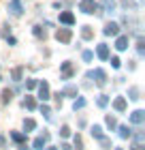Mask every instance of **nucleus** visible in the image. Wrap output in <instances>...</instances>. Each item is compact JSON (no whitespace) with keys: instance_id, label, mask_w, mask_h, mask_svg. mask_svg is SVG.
Listing matches in <instances>:
<instances>
[{"instance_id":"obj_41","label":"nucleus","mask_w":145,"mask_h":150,"mask_svg":"<svg viewBox=\"0 0 145 150\" xmlns=\"http://www.w3.org/2000/svg\"><path fill=\"white\" fill-rule=\"evenodd\" d=\"M19 150H30V148H26V146H19Z\"/></svg>"},{"instance_id":"obj_36","label":"nucleus","mask_w":145,"mask_h":150,"mask_svg":"<svg viewBox=\"0 0 145 150\" xmlns=\"http://www.w3.org/2000/svg\"><path fill=\"white\" fill-rule=\"evenodd\" d=\"M6 43L13 47V45H17V39H15V37H6Z\"/></svg>"},{"instance_id":"obj_33","label":"nucleus","mask_w":145,"mask_h":150,"mask_svg":"<svg viewBox=\"0 0 145 150\" xmlns=\"http://www.w3.org/2000/svg\"><path fill=\"white\" fill-rule=\"evenodd\" d=\"M75 148H77V150H83V144H81V137H75Z\"/></svg>"},{"instance_id":"obj_27","label":"nucleus","mask_w":145,"mask_h":150,"mask_svg":"<svg viewBox=\"0 0 145 150\" xmlns=\"http://www.w3.org/2000/svg\"><path fill=\"white\" fill-rule=\"evenodd\" d=\"M81 37H83V39H92V30H90V26H83V28H81Z\"/></svg>"},{"instance_id":"obj_44","label":"nucleus","mask_w":145,"mask_h":150,"mask_svg":"<svg viewBox=\"0 0 145 150\" xmlns=\"http://www.w3.org/2000/svg\"><path fill=\"white\" fill-rule=\"evenodd\" d=\"M115 150H122V148H115Z\"/></svg>"},{"instance_id":"obj_31","label":"nucleus","mask_w":145,"mask_h":150,"mask_svg":"<svg viewBox=\"0 0 145 150\" xmlns=\"http://www.w3.org/2000/svg\"><path fill=\"white\" fill-rule=\"evenodd\" d=\"M60 135H62V137H68V135H71V129H68V127H62V129H60Z\"/></svg>"},{"instance_id":"obj_38","label":"nucleus","mask_w":145,"mask_h":150,"mask_svg":"<svg viewBox=\"0 0 145 150\" xmlns=\"http://www.w3.org/2000/svg\"><path fill=\"white\" fill-rule=\"evenodd\" d=\"M122 6H124V9H128V6H132V2H130V0H122Z\"/></svg>"},{"instance_id":"obj_43","label":"nucleus","mask_w":145,"mask_h":150,"mask_svg":"<svg viewBox=\"0 0 145 150\" xmlns=\"http://www.w3.org/2000/svg\"><path fill=\"white\" fill-rule=\"evenodd\" d=\"M47 150H58V148H47Z\"/></svg>"},{"instance_id":"obj_32","label":"nucleus","mask_w":145,"mask_h":150,"mask_svg":"<svg viewBox=\"0 0 145 150\" xmlns=\"http://www.w3.org/2000/svg\"><path fill=\"white\" fill-rule=\"evenodd\" d=\"M111 67H113V69H120V67H122L120 58H111Z\"/></svg>"},{"instance_id":"obj_16","label":"nucleus","mask_w":145,"mask_h":150,"mask_svg":"<svg viewBox=\"0 0 145 150\" xmlns=\"http://www.w3.org/2000/svg\"><path fill=\"white\" fill-rule=\"evenodd\" d=\"M117 131H120V137H124V139H126V137H132V131H130L126 125H122L120 129H117Z\"/></svg>"},{"instance_id":"obj_25","label":"nucleus","mask_w":145,"mask_h":150,"mask_svg":"<svg viewBox=\"0 0 145 150\" xmlns=\"http://www.w3.org/2000/svg\"><path fill=\"white\" fill-rule=\"evenodd\" d=\"M11 139L19 144V142H24V139H26V135H24V133H17V131H13V133H11Z\"/></svg>"},{"instance_id":"obj_1","label":"nucleus","mask_w":145,"mask_h":150,"mask_svg":"<svg viewBox=\"0 0 145 150\" xmlns=\"http://www.w3.org/2000/svg\"><path fill=\"white\" fill-rule=\"evenodd\" d=\"M79 11L85 13V15H94L96 2H94V0H81V2H79Z\"/></svg>"},{"instance_id":"obj_12","label":"nucleus","mask_w":145,"mask_h":150,"mask_svg":"<svg viewBox=\"0 0 145 150\" xmlns=\"http://www.w3.org/2000/svg\"><path fill=\"white\" fill-rule=\"evenodd\" d=\"M113 107H115L117 112H124V110H126V99H124V97H117V99L113 101Z\"/></svg>"},{"instance_id":"obj_2","label":"nucleus","mask_w":145,"mask_h":150,"mask_svg":"<svg viewBox=\"0 0 145 150\" xmlns=\"http://www.w3.org/2000/svg\"><path fill=\"white\" fill-rule=\"evenodd\" d=\"M88 75H90V77H96V86H98V88L107 86V73L102 71V69H96V71L88 73Z\"/></svg>"},{"instance_id":"obj_20","label":"nucleus","mask_w":145,"mask_h":150,"mask_svg":"<svg viewBox=\"0 0 145 150\" xmlns=\"http://www.w3.org/2000/svg\"><path fill=\"white\" fill-rule=\"evenodd\" d=\"M96 105H98V107H107L109 105V97H107V94H100V97L96 99Z\"/></svg>"},{"instance_id":"obj_3","label":"nucleus","mask_w":145,"mask_h":150,"mask_svg":"<svg viewBox=\"0 0 145 150\" xmlns=\"http://www.w3.org/2000/svg\"><path fill=\"white\" fill-rule=\"evenodd\" d=\"M9 13H11V15H15V17L24 15V6L19 4V0H11V4H9Z\"/></svg>"},{"instance_id":"obj_5","label":"nucleus","mask_w":145,"mask_h":150,"mask_svg":"<svg viewBox=\"0 0 145 150\" xmlns=\"http://www.w3.org/2000/svg\"><path fill=\"white\" fill-rule=\"evenodd\" d=\"M105 35H107V37H117V35H120V24L109 22V24L105 26Z\"/></svg>"},{"instance_id":"obj_6","label":"nucleus","mask_w":145,"mask_h":150,"mask_svg":"<svg viewBox=\"0 0 145 150\" xmlns=\"http://www.w3.org/2000/svg\"><path fill=\"white\" fill-rule=\"evenodd\" d=\"M71 37H73V32L68 30V28H62V30L56 32V39L60 41V43H68V41H71Z\"/></svg>"},{"instance_id":"obj_13","label":"nucleus","mask_w":145,"mask_h":150,"mask_svg":"<svg viewBox=\"0 0 145 150\" xmlns=\"http://www.w3.org/2000/svg\"><path fill=\"white\" fill-rule=\"evenodd\" d=\"M139 94H141V90H139V88H137V86L128 88V99H130V101H139V99H141Z\"/></svg>"},{"instance_id":"obj_26","label":"nucleus","mask_w":145,"mask_h":150,"mask_svg":"<svg viewBox=\"0 0 145 150\" xmlns=\"http://www.w3.org/2000/svg\"><path fill=\"white\" fill-rule=\"evenodd\" d=\"M11 99H13V92H11V90H4V92H2V103H4V105L11 103Z\"/></svg>"},{"instance_id":"obj_28","label":"nucleus","mask_w":145,"mask_h":150,"mask_svg":"<svg viewBox=\"0 0 145 150\" xmlns=\"http://www.w3.org/2000/svg\"><path fill=\"white\" fill-rule=\"evenodd\" d=\"M36 84H39L36 79H28V81H26V88H28V90H34V88H36Z\"/></svg>"},{"instance_id":"obj_11","label":"nucleus","mask_w":145,"mask_h":150,"mask_svg":"<svg viewBox=\"0 0 145 150\" xmlns=\"http://www.w3.org/2000/svg\"><path fill=\"white\" fill-rule=\"evenodd\" d=\"M90 135H92V137H96V139H102V137H105L102 127H100V125H94L92 129H90Z\"/></svg>"},{"instance_id":"obj_30","label":"nucleus","mask_w":145,"mask_h":150,"mask_svg":"<svg viewBox=\"0 0 145 150\" xmlns=\"http://www.w3.org/2000/svg\"><path fill=\"white\" fill-rule=\"evenodd\" d=\"M9 35H11V26H9V24H4V26H2V37L6 39Z\"/></svg>"},{"instance_id":"obj_9","label":"nucleus","mask_w":145,"mask_h":150,"mask_svg":"<svg viewBox=\"0 0 145 150\" xmlns=\"http://www.w3.org/2000/svg\"><path fill=\"white\" fill-rule=\"evenodd\" d=\"M60 22L66 24V26H73L75 24V15H73L71 11H64V13H60Z\"/></svg>"},{"instance_id":"obj_8","label":"nucleus","mask_w":145,"mask_h":150,"mask_svg":"<svg viewBox=\"0 0 145 150\" xmlns=\"http://www.w3.org/2000/svg\"><path fill=\"white\" fill-rule=\"evenodd\" d=\"M36 86H39V99L47 101V99H49V84L43 81V84H36Z\"/></svg>"},{"instance_id":"obj_4","label":"nucleus","mask_w":145,"mask_h":150,"mask_svg":"<svg viewBox=\"0 0 145 150\" xmlns=\"http://www.w3.org/2000/svg\"><path fill=\"white\" fill-rule=\"evenodd\" d=\"M115 50H117V52H126V50H128V37H126V35H117Z\"/></svg>"},{"instance_id":"obj_18","label":"nucleus","mask_w":145,"mask_h":150,"mask_svg":"<svg viewBox=\"0 0 145 150\" xmlns=\"http://www.w3.org/2000/svg\"><path fill=\"white\" fill-rule=\"evenodd\" d=\"M43 148H45V139L43 137H36L32 142V150H43Z\"/></svg>"},{"instance_id":"obj_14","label":"nucleus","mask_w":145,"mask_h":150,"mask_svg":"<svg viewBox=\"0 0 145 150\" xmlns=\"http://www.w3.org/2000/svg\"><path fill=\"white\" fill-rule=\"evenodd\" d=\"M22 73H24V67H15V69L11 71V77H13V81H19V79H22Z\"/></svg>"},{"instance_id":"obj_7","label":"nucleus","mask_w":145,"mask_h":150,"mask_svg":"<svg viewBox=\"0 0 145 150\" xmlns=\"http://www.w3.org/2000/svg\"><path fill=\"white\" fill-rule=\"evenodd\" d=\"M143 120H145V112L143 110H137V112L130 114V122H132V125H143Z\"/></svg>"},{"instance_id":"obj_42","label":"nucleus","mask_w":145,"mask_h":150,"mask_svg":"<svg viewBox=\"0 0 145 150\" xmlns=\"http://www.w3.org/2000/svg\"><path fill=\"white\" fill-rule=\"evenodd\" d=\"M132 150H141V146H132Z\"/></svg>"},{"instance_id":"obj_34","label":"nucleus","mask_w":145,"mask_h":150,"mask_svg":"<svg viewBox=\"0 0 145 150\" xmlns=\"http://www.w3.org/2000/svg\"><path fill=\"white\" fill-rule=\"evenodd\" d=\"M134 139H137V142H143V139H145L143 131H137V133H134Z\"/></svg>"},{"instance_id":"obj_17","label":"nucleus","mask_w":145,"mask_h":150,"mask_svg":"<svg viewBox=\"0 0 145 150\" xmlns=\"http://www.w3.org/2000/svg\"><path fill=\"white\" fill-rule=\"evenodd\" d=\"M105 125L111 129V131H113V129H117V120H115V116H107V118H105Z\"/></svg>"},{"instance_id":"obj_40","label":"nucleus","mask_w":145,"mask_h":150,"mask_svg":"<svg viewBox=\"0 0 145 150\" xmlns=\"http://www.w3.org/2000/svg\"><path fill=\"white\" fill-rule=\"evenodd\" d=\"M0 146H4V137H2V135H0Z\"/></svg>"},{"instance_id":"obj_29","label":"nucleus","mask_w":145,"mask_h":150,"mask_svg":"<svg viewBox=\"0 0 145 150\" xmlns=\"http://www.w3.org/2000/svg\"><path fill=\"white\" fill-rule=\"evenodd\" d=\"M62 94H77V88H75V86H66Z\"/></svg>"},{"instance_id":"obj_15","label":"nucleus","mask_w":145,"mask_h":150,"mask_svg":"<svg viewBox=\"0 0 145 150\" xmlns=\"http://www.w3.org/2000/svg\"><path fill=\"white\" fill-rule=\"evenodd\" d=\"M34 129H36V122H34L32 118H26L24 120V131L28 133V131H34Z\"/></svg>"},{"instance_id":"obj_24","label":"nucleus","mask_w":145,"mask_h":150,"mask_svg":"<svg viewBox=\"0 0 145 150\" xmlns=\"http://www.w3.org/2000/svg\"><path fill=\"white\" fill-rule=\"evenodd\" d=\"M81 58H83V62H92V58H94V52H92V50H85L83 54H81Z\"/></svg>"},{"instance_id":"obj_37","label":"nucleus","mask_w":145,"mask_h":150,"mask_svg":"<svg viewBox=\"0 0 145 150\" xmlns=\"http://www.w3.org/2000/svg\"><path fill=\"white\" fill-rule=\"evenodd\" d=\"M100 144L105 146V148H113V146H111V142H109L107 137H102V139H100Z\"/></svg>"},{"instance_id":"obj_22","label":"nucleus","mask_w":145,"mask_h":150,"mask_svg":"<svg viewBox=\"0 0 145 150\" xmlns=\"http://www.w3.org/2000/svg\"><path fill=\"white\" fill-rule=\"evenodd\" d=\"M83 107H85V99H83V97H79V99L73 103V110H75V112H77V110H83Z\"/></svg>"},{"instance_id":"obj_19","label":"nucleus","mask_w":145,"mask_h":150,"mask_svg":"<svg viewBox=\"0 0 145 150\" xmlns=\"http://www.w3.org/2000/svg\"><path fill=\"white\" fill-rule=\"evenodd\" d=\"M102 4H105V11L107 13H113L115 11V0H102Z\"/></svg>"},{"instance_id":"obj_35","label":"nucleus","mask_w":145,"mask_h":150,"mask_svg":"<svg viewBox=\"0 0 145 150\" xmlns=\"http://www.w3.org/2000/svg\"><path fill=\"white\" fill-rule=\"evenodd\" d=\"M41 112H43V116H47V118H49V114H51V110H49L47 105H43V107H41Z\"/></svg>"},{"instance_id":"obj_39","label":"nucleus","mask_w":145,"mask_h":150,"mask_svg":"<svg viewBox=\"0 0 145 150\" xmlns=\"http://www.w3.org/2000/svg\"><path fill=\"white\" fill-rule=\"evenodd\" d=\"M62 150H71V146H68V144H62Z\"/></svg>"},{"instance_id":"obj_21","label":"nucleus","mask_w":145,"mask_h":150,"mask_svg":"<svg viewBox=\"0 0 145 150\" xmlns=\"http://www.w3.org/2000/svg\"><path fill=\"white\" fill-rule=\"evenodd\" d=\"M22 105H24V107H28V110H34V107H36V103H34V99H32V97H26V99L22 101Z\"/></svg>"},{"instance_id":"obj_10","label":"nucleus","mask_w":145,"mask_h":150,"mask_svg":"<svg viewBox=\"0 0 145 150\" xmlns=\"http://www.w3.org/2000/svg\"><path fill=\"white\" fill-rule=\"evenodd\" d=\"M96 56L102 58V60H107L109 58V45L107 43H100L98 47H96Z\"/></svg>"},{"instance_id":"obj_23","label":"nucleus","mask_w":145,"mask_h":150,"mask_svg":"<svg viewBox=\"0 0 145 150\" xmlns=\"http://www.w3.org/2000/svg\"><path fill=\"white\" fill-rule=\"evenodd\" d=\"M34 37L36 39H45V30H43V26H34Z\"/></svg>"}]
</instances>
